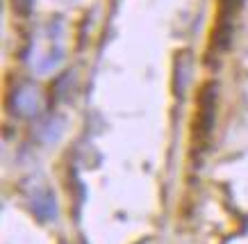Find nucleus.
Masks as SVG:
<instances>
[{"label": "nucleus", "instance_id": "nucleus-2", "mask_svg": "<svg viewBox=\"0 0 248 244\" xmlns=\"http://www.w3.org/2000/svg\"><path fill=\"white\" fill-rule=\"evenodd\" d=\"M32 212L37 214L41 221H48L53 219L57 214V206H55V196L50 192H41L37 196L32 198Z\"/></svg>", "mask_w": 248, "mask_h": 244}, {"label": "nucleus", "instance_id": "nucleus-1", "mask_svg": "<svg viewBox=\"0 0 248 244\" xmlns=\"http://www.w3.org/2000/svg\"><path fill=\"white\" fill-rule=\"evenodd\" d=\"M214 112H217V84L207 82L201 87L198 103H196V119H194V139L205 142L210 137L212 126H214Z\"/></svg>", "mask_w": 248, "mask_h": 244}]
</instances>
